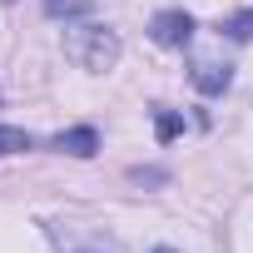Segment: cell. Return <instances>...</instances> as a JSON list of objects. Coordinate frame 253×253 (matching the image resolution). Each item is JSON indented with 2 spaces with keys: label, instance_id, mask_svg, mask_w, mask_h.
I'll return each mask as SVG.
<instances>
[{
  "label": "cell",
  "instance_id": "7a4b0ae2",
  "mask_svg": "<svg viewBox=\"0 0 253 253\" xmlns=\"http://www.w3.org/2000/svg\"><path fill=\"white\" fill-rule=\"evenodd\" d=\"M149 35H154L159 45H169V50H184V45L194 40V15H189V10H159V15L149 20Z\"/></svg>",
  "mask_w": 253,
  "mask_h": 253
},
{
  "label": "cell",
  "instance_id": "277c9868",
  "mask_svg": "<svg viewBox=\"0 0 253 253\" xmlns=\"http://www.w3.org/2000/svg\"><path fill=\"white\" fill-rule=\"evenodd\" d=\"M228 80H233L228 65H199V70H194V89H199V94H223Z\"/></svg>",
  "mask_w": 253,
  "mask_h": 253
},
{
  "label": "cell",
  "instance_id": "5b68a950",
  "mask_svg": "<svg viewBox=\"0 0 253 253\" xmlns=\"http://www.w3.org/2000/svg\"><path fill=\"white\" fill-rule=\"evenodd\" d=\"M94 0H45V15L50 20H75V15H89Z\"/></svg>",
  "mask_w": 253,
  "mask_h": 253
},
{
  "label": "cell",
  "instance_id": "6da1fadb",
  "mask_svg": "<svg viewBox=\"0 0 253 253\" xmlns=\"http://www.w3.org/2000/svg\"><path fill=\"white\" fill-rule=\"evenodd\" d=\"M65 55H70L75 65H84L89 75H104V70L119 65V35H114L109 25H80V30H70Z\"/></svg>",
  "mask_w": 253,
  "mask_h": 253
},
{
  "label": "cell",
  "instance_id": "9c48e42d",
  "mask_svg": "<svg viewBox=\"0 0 253 253\" xmlns=\"http://www.w3.org/2000/svg\"><path fill=\"white\" fill-rule=\"evenodd\" d=\"M154 253H174V248H154Z\"/></svg>",
  "mask_w": 253,
  "mask_h": 253
},
{
  "label": "cell",
  "instance_id": "ba28073f",
  "mask_svg": "<svg viewBox=\"0 0 253 253\" xmlns=\"http://www.w3.org/2000/svg\"><path fill=\"white\" fill-rule=\"evenodd\" d=\"M223 35H228V40H253V10H243V15H233V20L223 25Z\"/></svg>",
  "mask_w": 253,
  "mask_h": 253
},
{
  "label": "cell",
  "instance_id": "3957f363",
  "mask_svg": "<svg viewBox=\"0 0 253 253\" xmlns=\"http://www.w3.org/2000/svg\"><path fill=\"white\" fill-rule=\"evenodd\" d=\"M55 149H60V154H75V159H89V154L99 149V134L89 129V124H80V129L55 134Z\"/></svg>",
  "mask_w": 253,
  "mask_h": 253
},
{
  "label": "cell",
  "instance_id": "8992f818",
  "mask_svg": "<svg viewBox=\"0 0 253 253\" xmlns=\"http://www.w3.org/2000/svg\"><path fill=\"white\" fill-rule=\"evenodd\" d=\"M20 149H30V134L15 129V124H0V159H5V154H20Z\"/></svg>",
  "mask_w": 253,
  "mask_h": 253
},
{
  "label": "cell",
  "instance_id": "52a82bcc",
  "mask_svg": "<svg viewBox=\"0 0 253 253\" xmlns=\"http://www.w3.org/2000/svg\"><path fill=\"white\" fill-rule=\"evenodd\" d=\"M179 129H184V119H179L174 109H159V114H154V134H159V144H169Z\"/></svg>",
  "mask_w": 253,
  "mask_h": 253
}]
</instances>
